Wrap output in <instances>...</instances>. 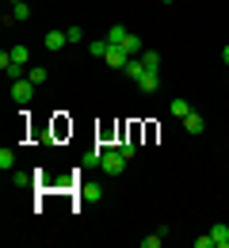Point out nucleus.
<instances>
[{"label":"nucleus","mask_w":229,"mask_h":248,"mask_svg":"<svg viewBox=\"0 0 229 248\" xmlns=\"http://www.w3.org/2000/svg\"><path fill=\"white\" fill-rule=\"evenodd\" d=\"M161 4H172V0H161Z\"/></svg>","instance_id":"obj_23"},{"label":"nucleus","mask_w":229,"mask_h":248,"mask_svg":"<svg viewBox=\"0 0 229 248\" xmlns=\"http://www.w3.org/2000/svg\"><path fill=\"white\" fill-rule=\"evenodd\" d=\"M65 34H69V42H80V38H84V31H80V27H69Z\"/></svg>","instance_id":"obj_20"},{"label":"nucleus","mask_w":229,"mask_h":248,"mask_svg":"<svg viewBox=\"0 0 229 248\" xmlns=\"http://www.w3.org/2000/svg\"><path fill=\"white\" fill-rule=\"evenodd\" d=\"M126 27H122V23H115V27H111V31H107V42H111V46H122V42H126Z\"/></svg>","instance_id":"obj_11"},{"label":"nucleus","mask_w":229,"mask_h":248,"mask_svg":"<svg viewBox=\"0 0 229 248\" xmlns=\"http://www.w3.org/2000/svg\"><path fill=\"white\" fill-rule=\"evenodd\" d=\"M23 19H31V4L23 0V4H12V23H23Z\"/></svg>","instance_id":"obj_13"},{"label":"nucleus","mask_w":229,"mask_h":248,"mask_svg":"<svg viewBox=\"0 0 229 248\" xmlns=\"http://www.w3.org/2000/svg\"><path fill=\"white\" fill-rule=\"evenodd\" d=\"M195 248H214V237H210V233H202V237H195Z\"/></svg>","instance_id":"obj_19"},{"label":"nucleus","mask_w":229,"mask_h":248,"mask_svg":"<svg viewBox=\"0 0 229 248\" xmlns=\"http://www.w3.org/2000/svg\"><path fill=\"white\" fill-rule=\"evenodd\" d=\"M107 50H111L107 34H103V38H92V42H88V54H92V58H107Z\"/></svg>","instance_id":"obj_7"},{"label":"nucleus","mask_w":229,"mask_h":248,"mask_svg":"<svg viewBox=\"0 0 229 248\" xmlns=\"http://www.w3.org/2000/svg\"><path fill=\"white\" fill-rule=\"evenodd\" d=\"M103 62L111 65V69H126V62H130V54H126V50H122V46H111V50H107V58H103Z\"/></svg>","instance_id":"obj_3"},{"label":"nucleus","mask_w":229,"mask_h":248,"mask_svg":"<svg viewBox=\"0 0 229 248\" xmlns=\"http://www.w3.org/2000/svg\"><path fill=\"white\" fill-rule=\"evenodd\" d=\"M226 153H229V141H226Z\"/></svg>","instance_id":"obj_24"},{"label":"nucleus","mask_w":229,"mask_h":248,"mask_svg":"<svg viewBox=\"0 0 229 248\" xmlns=\"http://www.w3.org/2000/svg\"><path fill=\"white\" fill-rule=\"evenodd\" d=\"M27 77H31L34 84H38V88H42V84H46V77H50V73H46V69H42V65H34L31 73H27Z\"/></svg>","instance_id":"obj_16"},{"label":"nucleus","mask_w":229,"mask_h":248,"mask_svg":"<svg viewBox=\"0 0 229 248\" xmlns=\"http://www.w3.org/2000/svg\"><path fill=\"white\" fill-rule=\"evenodd\" d=\"M168 111H172L176 119H187V111H191V103H187V99H172V103H168Z\"/></svg>","instance_id":"obj_14"},{"label":"nucleus","mask_w":229,"mask_h":248,"mask_svg":"<svg viewBox=\"0 0 229 248\" xmlns=\"http://www.w3.org/2000/svg\"><path fill=\"white\" fill-rule=\"evenodd\" d=\"M126 160H130L126 149H99V168H103L107 176H119V172L126 168Z\"/></svg>","instance_id":"obj_1"},{"label":"nucleus","mask_w":229,"mask_h":248,"mask_svg":"<svg viewBox=\"0 0 229 248\" xmlns=\"http://www.w3.org/2000/svg\"><path fill=\"white\" fill-rule=\"evenodd\" d=\"M122 50H126V54H130V58H137V54H141V50H145V46H141V38H137V34H126V42H122Z\"/></svg>","instance_id":"obj_12"},{"label":"nucleus","mask_w":229,"mask_h":248,"mask_svg":"<svg viewBox=\"0 0 229 248\" xmlns=\"http://www.w3.org/2000/svg\"><path fill=\"white\" fill-rule=\"evenodd\" d=\"M222 62H226V65H229V46H226V50H222Z\"/></svg>","instance_id":"obj_21"},{"label":"nucleus","mask_w":229,"mask_h":248,"mask_svg":"<svg viewBox=\"0 0 229 248\" xmlns=\"http://www.w3.org/2000/svg\"><path fill=\"white\" fill-rule=\"evenodd\" d=\"M137 58L145 65V73H161V54H157V50H141Z\"/></svg>","instance_id":"obj_6"},{"label":"nucleus","mask_w":229,"mask_h":248,"mask_svg":"<svg viewBox=\"0 0 229 248\" xmlns=\"http://www.w3.org/2000/svg\"><path fill=\"white\" fill-rule=\"evenodd\" d=\"M122 73H126L130 80H141V77H145V65H141V58H130V62H126V69H122Z\"/></svg>","instance_id":"obj_10"},{"label":"nucleus","mask_w":229,"mask_h":248,"mask_svg":"<svg viewBox=\"0 0 229 248\" xmlns=\"http://www.w3.org/2000/svg\"><path fill=\"white\" fill-rule=\"evenodd\" d=\"M34 92H38V84H34L31 77H19V80H12V99L19 103V107H27L34 99Z\"/></svg>","instance_id":"obj_2"},{"label":"nucleus","mask_w":229,"mask_h":248,"mask_svg":"<svg viewBox=\"0 0 229 248\" xmlns=\"http://www.w3.org/2000/svg\"><path fill=\"white\" fill-rule=\"evenodd\" d=\"M137 88H141V92H157V88H161V73H145V77L137 80Z\"/></svg>","instance_id":"obj_9"},{"label":"nucleus","mask_w":229,"mask_h":248,"mask_svg":"<svg viewBox=\"0 0 229 248\" xmlns=\"http://www.w3.org/2000/svg\"><path fill=\"white\" fill-rule=\"evenodd\" d=\"M12 4H23V0H12Z\"/></svg>","instance_id":"obj_22"},{"label":"nucleus","mask_w":229,"mask_h":248,"mask_svg":"<svg viewBox=\"0 0 229 248\" xmlns=\"http://www.w3.org/2000/svg\"><path fill=\"white\" fill-rule=\"evenodd\" d=\"M42 42H46V50H61V46L69 42V34H65V31H50Z\"/></svg>","instance_id":"obj_8"},{"label":"nucleus","mask_w":229,"mask_h":248,"mask_svg":"<svg viewBox=\"0 0 229 248\" xmlns=\"http://www.w3.org/2000/svg\"><path fill=\"white\" fill-rule=\"evenodd\" d=\"M168 237V229H161V233H149L145 241H141V248H161V241Z\"/></svg>","instance_id":"obj_15"},{"label":"nucleus","mask_w":229,"mask_h":248,"mask_svg":"<svg viewBox=\"0 0 229 248\" xmlns=\"http://www.w3.org/2000/svg\"><path fill=\"white\" fill-rule=\"evenodd\" d=\"M80 195H84L88 202H96V199L103 195V191H99V187H92V184H84V187H80Z\"/></svg>","instance_id":"obj_18"},{"label":"nucleus","mask_w":229,"mask_h":248,"mask_svg":"<svg viewBox=\"0 0 229 248\" xmlns=\"http://www.w3.org/2000/svg\"><path fill=\"white\" fill-rule=\"evenodd\" d=\"M0 168H4V172L15 168V153H12V149H0Z\"/></svg>","instance_id":"obj_17"},{"label":"nucleus","mask_w":229,"mask_h":248,"mask_svg":"<svg viewBox=\"0 0 229 248\" xmlns=\"http://www.w3.org/2000/svg\"><path fill=\"white\" fill-rule=\"evenodd\" d=\"M210 237H214V248H229V225L226 221H214L210 225Z\"/></svg>","instance_id":"obj_4"},{"label":"nucleus","mask_w":229,"mask_h":248,"mask_svg":"<svg viewBox=\"0 0 229 248\" xmlns=\"http://www.w3.org/2000/svg\"><path fill=\"white\" fill-rule=\"evenodd\" d=\"M183 130H187V134H202V130H206V119H202L198 111H187V119H183Z\"/></svg>","instance_id":"obj_5"}]
</instances>
